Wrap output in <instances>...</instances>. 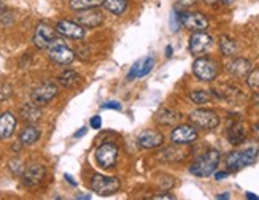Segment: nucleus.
Wrapping results in <instances>:
<instances>
[{
	"label": "nucleus",
	"instance_id": "473e14b6",
	"mask_svg": "<svg viewBox=\"0 0 259 200\" xmlns=\"http://www.w3.org/2000/svg\"><path fill=\"white\" fill-rule=\"evenodd\" d=\"M102 108H105V110L111 108V110L119 111V110H121V105H119V102H107V104H104V105H102Z\"/></svg>",
	"mask_w": 259,
	"mask_h": 200
},
{
	"label": "nucleus",
	"instance_id": "4468645a",
	"mask_svg": "<svg viewBox=\"0 0 259 200\" xmlns=\"http://www.w3.org/2000/svg\"><path fill=\"white\" fill-rule=\"evenodd\" d=\"M104 21V15L100 11L94 10V8H89V10H81V13L76 16V22L80 26H83L84 29H93L97 27L99 24H102Z\"/></svg>",
	"mask_w": 259,
	"mask_h": 200
},
{
	"label": "nucleus",
	"instance_id": "f03ea898",
	"mask_svg": "<svg viewBox=\"0 0 259 200\" xmlns=\"http://www.w3.org/2000/svg\"><path fill=\"white\" fill-rule=\"evenodd\" d=\"M259 158V149L256 146L245 148L242 151H234L226 158V165L231 170H242L245 167L253 165Z\"/></svg>",
	"mask_w": 259,
	"mask_h": 200
},
{
	"label": "nucleus",
	"instance_id": "e433bc0d",
	"mask_svg": "<svg viewBox=\"0 0 259 200\" xmlns=\"http://www.w3.org/2000/svg\"><path fill=\"white\" fill-rule=\"evenodd\" d=\"M226 176H228V173H226V172H218V173L215 175L217 180H223V178H226Z\"/></svg>",
	"mask_w": 259,
	"mask_h": 200
},
{
	"label": "nucleus",
	"instance_id": "ea45409f",
	"mask_svg": "<svg viewBox=\"0 0 259 200\" xmlns=\"http://www.w3.org/2000/svg\"><path fill=\"white\" fill-rule=\"evenodd\" d=\"M253 102H254L256 105H259V92H256V94L253 95Z\"/></svg>",
	"mask_w": 259,
	"mask_h": 200
},
{
	"label": "nucleus",
	"instance_id": "37998d69",
	"mask_svg": "<svg viewBox=\"0 0 259 200\" xmlns=\"http://www.w3.org/2000/svg\"><path fill=\"white\" fill-rule=\"evenodd\" d=\"M202 2H205V4L211 5V4H215V2H218V0H202Z\"/></svg>",
	"mask_w": 259,
	"mask_h": 200
},
{
	"label": "nucleus",
	"instance_id": "6e6552de",
	"mask_svg": "<svg viewBox=\"0 0 259 200\" xmlns=\"http://www.w3.org/2000/svg\"><path fill=\"white\" fill-rule=\"evenodd\" d=\"M54 41H58V38H56V29L50 27L48 24H45V22L38 24L35 29V33H33V43H35V46L43 49V48L51 46Z\"/></svg>",
	"mask_w": 259,
	"mask_h": 200
},
{
	"label": "nucleus",
	"instance_id": "b1692460",
	"mask_svg": "<svg viewBox=\"0 0 259 200\" xmlns=\"http://www.w3.org/2000/svg\"><path fill=\"white\" fill-rule=\"evenodd\" d=\"M38 138H40V130L37 127H33V126H29L27 129L22 130L21 137H19L22 144H33Z\"/></svg>",
	"mask_w": 259,
	"mask_h": 200
},
{
	"label": "nucleus",
	"instance_id": "a19ab883",
	"mask_svg": "<svg viewBox=\"0 0 259 200\" xmlns=\"http://www.w3.org/2000/svg\"><path fill=\"white\" fill-rule=\"evenodd\" d=\"M165 53H167V58H170V56H172V46H167Z\"/></svg>",
	"mask_w": 259,
	"mask_h": 200
},
{
	"label": "nucleus",
	"instance_id": "dca6fc26",
	"mask_svg": "<svg viewBox=\"0 0 259 200\" xmlns=\"http://www.w3.org/2000/svg\"><path fill=\"white\" fill-rule=\"evenodd\" d=\"M164 143V137L162 133L156 132V130H145L139 135V144L145 149H154L162 146Z\"/></svg>",
	"mask_w": 259,
	"mask_h": 200
},
{
	"label": "nucleus",
	"instance_id": "9d476101",
	"mask_svg": "<svg viewBox=\"0 0 259 200\" xmlns=\"http://www.w3.org/2000/svg\"><path fill=\"white\" fill-rule=\"evenodd\" d=\"M56 94H58V87H56V84L53 83H45L38 87H35L30 94V98L32 102L35 105H47L50 104L51 100L56 97Z\"/></svg>",
	"mask_w": 259,
	"mask_h": 200
},
{
	"label": "nucleus",
	"instance_id": "c85d7f7f",
	"mask_svg": "<svg viewBox=\"0 0 259 200\" xmlns=\"http://www.w3.org/2000/svg\"><path fill=\"white\" fill-rule=\"evenodd\" d=\"M182 27V13H178L177 10H172L170 13V29L174 32H178Z\"/></svg>",
	"mask_w": 259,
	"mask_h": 200
},
{
	"label": "nucleus",
	"instance_id": "7ed1b4c3",
	"mask_svg": "<svg viewBox=\"0 0 259 200\" xmlns=\"http://www.w3.org/2000/svg\"><path fill=\"white\" fill-rule=\"evenodd\" d=\"M189 122L197 129L211 130L218 127L220 116L211 110H194L189 113Z\"/></svg>",
	"mask_w": 259,
	"mask_h": 200
},
{
	"label": "nucleus",
	"instance_id": "4be33fe9",
	"mask_svg": "<svg viewBox=\"0 0 259 200\" xmlns=\"http://www.w3.org/2000/svg\"><path fill=\"white\" fill-rule=\"evenodd\" d=\"M251 70V62L246 59H234L228 64V72H231L235 76H245Z\"/></svg>",
	"mask_w": 259,
	"mask_h": 200
},
{
	"label": "nucleus",
	"instance_id": "20e7f679",
	"mask_svg": "<svg viewBox=\"0 0 259 200\" xmlns=\"http://www.w3.org/2000/svg\"><path fill=\"white\" fill-rule=\"evenodd\" d=\"M193 73L200 81H213L218 76V62L210 58H199L193 64Z\"/></svg>",
	"mask_w": 259,
	"mask_h": 200
},
{
	"label": "nucleus",
	"instance_id": "79ce46f5",
	"mask_svg": "<svg viewBox=\"0 0 259 200\" xmlns=\"http://www.w3.org/2000/svg\"><path fill=\"white\" fill-rule=\"evenodd\" d=\"M217 198H229V194H220L217 195Z\"/></svg>",
	"mask_w": 259,
	"mask_h": 200
},
{
	"label": "nucleus",
	"instance_id": "a211bd4d",
	"mask_svg": "<svg viewBox=\"0 0 259 200\" xmlns=\"http://www.w3.org/2000/svg\"><path fill=\"white\" fill-rule=\"evenodd\" d=\"M45 178V169L41 165H32L27 167L24 170V175H22V181H24L26 186H37L41 183V180Z\"/></svg>",
	"mask_w": 259,
	"mask_h": 200
},
{
	"label": "nucleus",
	"instance_id": "412c9836",
	"mask_svg": "<svg viewBox=\"0 0 259 200\" xmlns=\"http://www.w3.org/2000/svg\"><path fill=\"white\" fill-rule=\"evenodd\" d=\"M19 115L26 122H37L41 118V110L35 104H26L19 110Z\"/></svg>",
	"mask_w": 259,
	"mask_h": 200
},
{
	"label": "nucleus",
	"instance_id": "f8f14e48",
	"mask_svg": "<svg viewBox=\"0 0 259 200\" xmlns=\"http://www.w3.org/2000/svg\"><path fill=\"white\" fill-rule=\"evenodd\" d=\"M213 44V38L205 33L204 30L202 32H194L193 35L189 38V51L193 54H202V53H207Z\"/></svg>",
	"mask_w": 259,
	"mask_h": 200
},
{
	"label": "nucleus",
	"instance_id": "9b49d317",
	"mask_svg": "<svg viewBox=\"0 0 259 200\" xmlns=\"http://www.w3.org/2000/svg\"><path fill=\"white\" fill-rule=\"evenodd\" d=\"M197 137H199V133H197L196 127L188 126V124L175 127L170 133V140L175 144H191L193 141L197 140Z\"/></svg>",
	"mask_w": 259,
	"mask_h": 200
},
{
	"label": "nucleus",
	"instance_id": "2f4dec72",
	"mask_svg": "<svg viewBox=\"0 0 259 200\" xmlns=\"http://www.w3.org/2000/svg\"><path fill=\"white\" fill-rule=\"evenodd\" d=\"M91 127L96 129V130H99L100 127H102V118H100V116H93L91 118Z\"/></svg>",
	"mask_w": 259,
	"mask_h": 200
},
{
	"label": "nucleus",
	"instance_id": "f3484780",
	"mask_svg": "<svg viewBox=\"0 0 259 200\" xmlns=\"http://www.w3.org/2000/svg\"><path fill=\"white\" fill-rule=\"evenodd\" d=\"M16 124H18V121H16L15 115L10 113V111H7V113L0 116V140H8L11 135H13Z\"/></svg>",
	"mask_w": 259,
	"mask_h": 200
},
{
	"label": "nucleus",
	"instance_id": "f257e3e1",
	"mask_svg": "<svg viewBox=\"0 0 259 200\" xmlns=\"http://www.w3.org/2000/svg\"><path fill=\"white\" fill-rule=\"evenodd\" d=\"M221 161V154L218 149H208L194 161V164L189 167V172L194 176L199 178H207L211 173H215L217 167Z\"/></svg>",
	"mask_w": 259,
	"mask_h": 200
},
{
	"label": "nucleus",
	"instance_id": "2eb2a0df",
	"mask_svg": "<svg viewBox=\"0 0 259 200\" xmlns=\"http://www.w3.org/2000/svg\"><path fill=\"white\" fill-rule=\"evenodd\" d=\"M154 58H151V56H148V58H142L139 59L137 62H135L132 65V69L127 75V80H134V78H143L148 75L153 67H154Z\"/></svg>",
	"mask_w": 259,
	"mask_h": 200
},
{
	"label": "nucleus",
	"instance_id": "aec40b11",
	"mask_svg": "<svg viewBox=\"0 0 259 200\" xmlns=\"http://www.w3.org/2000/svg\"><path fill=\"white\" fill-rule=\"evenodd\" d=\"M245 137H246V130L240 121L234 122V124L228 129V140L231 141V144H234V146L240 144L245 140Z\"/></svg>",
	"mask_w": 259,
	"mask_h": 200
},
{
	"label": "nucleus",
	"instance_id": "c9c22d12",
	"mask_svg": "<svg viewBox=\"0 0 259 200\" xmlns=\"http://www.w3.org/2000/svg\"><path fill=\"white\" fill-rule=\"evenodd\" d=\"M153 198H168V200H172V198H175V195H172V194H161V195H154Z\"/></svg>",
	"mask_w": 259,
	"mask_h": 200
},
{
	"label": "nucleus",
	"instance_id": "a878e982",
	"mask_svg": "<svg viewBox=\"0 0 259 200\" xmlns=\"http://www.w3.org/2000/svg\"><path fill=\"white\" fill-rule=\"evenodd\" d=\"M220 49L224 56H234L237 53V43L229 37H221L220 38Z\"/></svg>",
	"mask_w": 259,
	"mask_h": 200
},
{
	"label": "nucleus",
	"instance_id": "bb28decb",
	"mask_svg": "<svg viewBox=\"0 0 259 200\" xmlns=\"http://www.w3.org/2000/svg\"><path fill=\"white\" fill-rule=\"evenodd\" d=\"M78 81H80V75H78L75 70H65L59 76V83L65 87H70V86L76 84Z\"/></svg>",
	"mask_w": 259,
	"mask_h": 200
},
{
	"label": "nucleus",
	"instance_id": "5701e85b",
	"mask_svg": "<svg viewBox=\"0 0 259 200\" xmlns=\"http://www.w3.org/2000/svg\"><path fill=\"white\" fill-rule=\"evenodd\" d=\"M105 8L113 15H122L127 10V0H104Z\"/></svg>",
	"mask_w": 259,
	"mask_h": 200
},
{
	"label": "nucleus",
	"instance_id": "c756f323",
	"mask_svg": "<svg viewBox=\"0 0 259 200\" xmlns=\"http://www.w3.org/2000/svg\"><path fill=\"white\" fill-rule=\"evenodd\" d=\"M11 94H13V87H11L10 84H0V102L10 98Z\"/></svg>",
	"mask_w": 259,
	"mask_h": 200
},
{
	"label": "nucleus",
	"instance_id": "ddd939ff",
	"mask_svg": "<svg viewBox=\"0 0 259 200\" xmlns=\"http://www.w3.org/2000/svg\"><path fill=\"white\" fill-rule=\"evenodd\" d=\"M182 26L193 32H202L208 27V19L202 13H182Z\"/></svg>",
	"mask_w": 259,
	"mask_h": 200
},
{
	"label": "nucleus",
	"instance_id": "72a5a7b5",
	"mask_svg": "<svg viewBox=\"0 0 259 200\" xmlns=\"http://www.w3.org/2000/svg\"><path fill=\"white\" fill-rule=\"evenodd\" d=\"M177 4L188 7V5H194V4H196V0H177Z\"/></svg>",
	"mask_w": 259,
	"mask_h": 200
},
{
	"label": "nucleus",
	"instance_id": "0eeeda50",
	"mask_svg": "<svg viewBox=\"0 0 259 200\" xmlns=\"http://www.w3.org/2000/svg\"><path fill=\"white\" fill-rule=\"evenodd\" d=\"M48 56L51 61H54L56 64H61V65L72 64L75 59V53L69 46H65V44H62L59 41H54L51 46H48Z\"/></svg>",
	"mask_w": 259,
	"mask_h": 200
},
{
	"label": "nucleus",
	"instance_id": "58836bf2",
	"mask_svg": "<svg viewBox=\"0 0 259 200\" xmlns=\"http://www.w3.org/2000/svg\"><path fill=\"white\" fill-rule=\"evenodd\" d=\"M246 198H253V200H259L257 195H254L253 192H246Z\"/></svg>",
	"mask_w": 259,
	"mask_h": 200
},
{
	"label": "nucleus",
	"instance_id": "423d86ee",
	"mask_svg": "<svg viewBox=\"0 0 259 200\" xmlns=\"http://www.w3.org/2000/svg\"><path fill=\"white\" fill-rule=\"evenodd\" d=\"M119 149L115 143L105 141L96 149V161L102 169H113L118 161Z\"/></svg>",
	"mask_w": 259,
	"mask_h": 200
},
{
	"label": "nucleus",
	"instance_id": "a18cd8bd",
	"mask_svg": "<svg viewBox=\"0 0 259 200\" xmlns=\"http://www.w3.org/2000/svg\"><path fill=\"white\" fill-rule=\"evenodd\" d=\"M254 132L257 133V135H259V122H257V124L254 126Z\"/></svg>",
	"mask_w": 259,
	"mask_h": 200
},
{
	"label": "nucleus",
	"instance_id": "f704fd0d",
	"mask_svg": "<svg viewBox=\"0 0 259 200\" xmlns=\"http://www.w3.org/2000/svg\"><path fill=\"white\" fill-rule=\"evenodd\" d=\"M86 132H88V129H86V127H81L80 130H78V132L75 133V138H80V137L86 135Z\"/></svg>",
	"mask_w": 259,
	"mask_h": 200
},
{
	"label": "nucleus",
	"instance_id": "7c9ffc66",
	"mask_svg": "<svg viewBox=\"0 0 259 200\" xmlns=\"http://www.w3.org/2000/svg\"><path fill=\"white\" fill-rule=\"evenodd\" d=\"M248 84H250V87L257 89V91H259V69L250 73V76H248Z\"/></svg>",
	"mask_w": 259,
	"mask_h": 200
},
{
	"label": "nucleus",
	"instance_id": "1a4fd4ad",
	"mask_svg": "<svg viewBox=\"0 0 259 200\" xmlns=\"http://www.w3.org/2000/svg\"><path fill=\"white\" fill-rule=\"evenodd\" d=\"M54 29H56V33H59V35L67 37V38H73V40H81L86 35L84 27L73 21H59Z\"/></svg>",
	"mask_w": 259,
	"mask_h": 200
},
{
	"label": "nucleus",
	"instance_id": "4c0bfd02",
	"mask_svg": "<svg viewBox=\"0 0 259 200\" xmlns=\"http://www.w3.org/2000/svg\"><path fill=\"white\" fill-rule=\"evenodd\" d=\"M65 180H67V181H69V183H70L72 186H76V181L73 180V178H72L70 175H67V173H65Z\"/></svg>",
	"mask_w": 259,
	"mask_h": 200
},
{
	"label": "nucleus",
	"instance_id": "cd10ccee",
	"mask_svg": "<svg viewBox=\"0 0 259 200\" xmlns=\"http://www.w3.org/2000/svg\"><path fill=\"white\" fill-rule=\"evenodd\" d=\"M191 100H193V102L197 104V105H202V104L210 102L211 95L207 91H193V92H191Z\"/></svg>",
	"mask_w": 259,
	"mask_h": 200
},
{
	"label": "nucleus",
	"instance_id": "c03bdc74",
	"mask_svg": "<svg viewBox=\"0 0 259 200\" xmlns=\"http://www.w3.org/2000/svg\"><path fill=\"white\" fill-rule=\"evenodd\" d=\"M221 2H223V4H226V5H231V4L234 2V0H221Z\"/></svg>",
	"mask_w": 259,
	"mask_h": 200
},
{
	"label": "nucleus",
	"instance_id": "39448f33",
	"mask_svg": "<svg viewBox=\"0 0 259 200\" xmlns=\"http://www.w3.org/2000/svg\"><path fill=\"white\" fill-rule=\"evenodd\" d=\"M119 187H121V183L118 178L105 176L100 173L93 175V178H91V189L100 195H111L116 191H119Z\"/></svg>",
	"mask_w": 259,
	"mask_h": 200
},
{
	"label": "nucleus",
	"instance_id": "6ab92c4d",
	"mask_svg": "<svg viewBox=\"0 0 259 200\" xmlns=\"http://www.w3.org/2000/svg\"><path fill=\"white\" fill-rule=\"evenodd\" d=\"M180 119H182V115L170 108H162L159 113L156 115V122L161 126H174Z\"/></svg>",
	"mask_w": 259,
	"mask_h": 200
},
{
	"label": "nucleus",
	"instance_id": "393cba45",
	"mask_svg": "<svg viewBox=\"0 0 259 200\" xmlns=\"http://www.w3.org/2000/svg\"><path fill=\"white\" fill-rule=\"evenodd\" d=\"M100 5H104V0H70V8L76 11L97 8Z\"/></svg>",
	"mask_w": 259,
	"mask_h": 200
}]
</instances>
